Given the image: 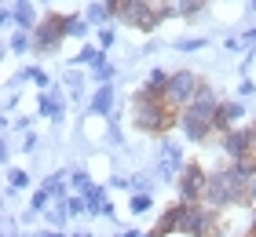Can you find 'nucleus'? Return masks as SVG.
Wrapping results in <instances>:
<instances>
[{
  "mask_svg": "<svg viewBox=\"0 0 256 237\" xmlns=\"http://www.w3.org/2000/svg\"><path fill=\"white\" fill-rule=\"evenodd\" d=\"M252 142H256V124L252 128H230V132L220 139V150H224L230 161H238V157H246V153H252Z\"/></svg>",
  "mask_w": 256,
  "mask_h": 237,
  "instance_id": "nucleus-6",
  "label": "nucleus"
},
{
  "mask_svg": "<svg viewBox=\"0 0 256 237\" xmlns=\"http://www.w3.org/2000/svg\"><path fill=\"white\" fill-rule=\"evenodd\" d=\"M114 40H118V33H114L110 26H99V47L106 51V47H114Z\"/></svg>",
  "mask_w": 256,
  "mask_h": 237,
  "instance_id": "nucleus-31",
  "label": "nucleus"
},
{
  "mask_svg": "<svg viewBox=\"0 0 256 237\" xmlns=\"http://www.w3.org/2000/svg\"><path fill=\"white\" fill-rule=\"evenodd\" d=\"M220 102H224V99H220V95H216V88H212V84H205V80H202V88H198L194 102H190V110L212 121V117H216V110H220Z\"/></svg>",
  "mask_w": 256,
  "mask_h": 237,
  "instance_id": "nucleus-10",
  "label": "nucleus"
},
{
  "mask_svg": "<svg viewBox=\"0 0 256 237\" xmlns=\"http://www.w3.org/2000/svg\"><path fill=\"white\" fill-rule=\"evenodd\" d=\"M132 124L143 135H165L172 124H180V110L161 95H146L136 91L132 95Z\"/></svg>",
  "mask_w": 256,
  "mask_h": 237,
  "instance_id": "nucleus-1",
  "label": "nucleus"
},
{
  "mask_svg": "<svg viewBox=\"0 0 256 237\" xmlns=\"http://www.w3.org/2000/svg\"><path fill=\"white\" fill-rule=\"evenodd\" d=\"M92 77H96L99 84H114V77H118V66L102 62V66H96V69H92Z\"/></svg>",
  "mask_w": 256,
  "mask_h": 237,
  "instance_id": "nucleus-24",
  "label": "nucleus"
},
{
  "mask_svg": "<svg viewBox=\"0 0 256 237\" xmlns=\"http://www.w3.org/2000/svg\"><path fill=\"white\" fill-rule=\"evenodd\" d=\"M242 117H246V102H242V99H224L220 110H216V117H212V128L220 135H227L230 128L242 124Z\"/></svg>",
  "mask_w": 256,
  "mask_h": 237,
  "instance_id": "nucleus-8",
  "label": "nucleus"
},
{
  "mask_svg": "<svg viewBox=\"0 0 256 237\" xmlns=\"http://www.w3.org/2000/svg\"><path fill=\"white\" fill-rule=\"evenodd\" d=\"M22 150H26V153L37 150V135H33V132H26V139H22Z\"/></svg>",
  "mask_w": 256,
  "mask_h": 237,
  "instance_id": "nucleus-33",
  "label": "nucleus"
},
{
  "mask_svg": "<svg viewBox=\"0 0 256 237\" xmlns=\"http://www.w3.org/2000/svg\"><path fill=\"white\" fill-rule=\"evenodd\" d=\"M40 117H48V121L55 124H62V117H66V102H62V95L59 91H40Z\"/></svg>",
  "mask_w": 256,
  "mask_h": 237,
  "instance_id": "nucleus-12",
  "label": "nucleus"
},
{
  "mask_svg": "<svg viewBox=\"0 0 256 237\" xmlns=\"http://www.w3.org/2000/svg\"><path fill=\"white\" fill-rule=\"evenodd\" d=\"M30 124H33V117H22V121H15L18 132H30Z\"/></svg>",
  "mask_w": 256,
  "mask_h": 237,
  "instance_id": "nucleus-34",
  "label": "nucleus"
},
{
  "mask_svg": "<svg viewBox=\"0 0 256 237\" xmlns=\"http://www.w3.org/2000/svg\"><path fill=\"white\" fill-rule=\"evenodd\" d=\"M70 37H88V33H92V22L84 18V15H70Z\"/></svg>",
  "mask_w": 256,
  "mask_h": 237,
  "instance_id": "nucleus-22",
  "label": "nucleus"
},
{
  "mask_svg": "<svg viewBox=\"0 0 256 237\" xmlns=\"http://www.w3.org/2000/svg\"><path fill=\"white\" fill-rule=\"evenodd\" d=\"M246 237H256V212L249 216V227H246Z\"/></svg>",
  "mask_w": 256,
  "mask_h": 237,
  "instance_id": "nucleus-35",
  "label": "nucleus"
},
{
  "mask_svg": "<svg viewBox=\"0 0 256 237\" xmlns=\"http://www.w3.org/2000/svg\"><path fill=\"white\" fill-rule=\"evenodd\" d=\"M66 208H70V216H80V212H88V201H84V194L66 197Z\"/></svg>",
  "mask_w": 256,
  "mask_h": 237,
  "instance_id": "nucleus-28",
  "label": "nucleus"
},
{
  "mask_svg": "<svg viewBox=\"0 0 256 237\" xmlns=\"http://www.w3.org/2000/svg\"><path fill=\"white\" fill-rule=\"evenodd\" d=\"M4 237H8V234H4Z\"/></svg>",
  "mask_w": 256,
  "mask_h": 237,
  "instance_id": "nucleus-43",
  "label": "nucleus"
},
{
  "mask_svg": "<svg viewBox=\"0 0 256 237\" xmlns=\"http://www.w3.org/2000/svg\"><path fill=\"white\" fill-rule=\"evenodd\" d=\"M84 18L92 22V26H106L114 15H110V7H106V4H88V7H84Z\"/></svg>",
  "mask_w": 256,
  "mask_h": 237,
  "instance_id": "nucleus-19",
  "label": "nucleus"
},
{
  "mask_svg": "<svg viewBox=\"0 0 256 237\" xmlns=\"http://www.w3.org/2000/svg\"><path fill=\"white\" fill-rule=\"evenodd\" d=\"M70 183H74V190H80V194H84V190L92 186V175H88V168H77V172H70Z\"/></svg>",
  "mask_w": 256,
  "mask_h": 237,
  "instance_id": "nucleus-26",
  "label": "nucleus"
},
{
  "mask_svg": "<svg viewBox=\"0 0 256 237\" xmlns=\"http://www.w3.org/2000/svg\"><path fill=\"white\" fill-rule=\"evenodd\" d=\"M121 237H143V234H139V230H124Z\"/></svg>",
  "mask_w": 256,
  "mask_h": 237,
  "instance_id": "nucleus-39",
  "label": "nucleus"
},
{
  "mask_svg": "<svg viewBox=\"0 0 256 237\" xmlns=\"http://www.w3.org/2000/svg\"><path fill=\"white\" fill-rule=\"evenodd\" d=\"M249 205H256V179L249 183Z\"/></svg>",
  "mask_w": 256,
  "mask_h": 237,
  "instance_id": "nucleus-38",
  "label": "nucleus"
},
{
  "mask_svg": "<svg viewBox=\"0 0 256 237\" xmlns=\"http://www.w3.org/2000/svg\"><path fill=\"white\" fill-rule=\"evenodd\" d=\"M70 62H74V66H88V69H96V66H102V62H106V51H102V47H92V44H84V47H80V51H77L74 58H70Z\"/></svg>",
  "mask_w": 256,
  "mask_h": 237,
  "instance_id": "nucleus-14",
  "label": "nucleus"
},
{
  "mask_svg": "<svg viewBox=\"0 0 256 237\" xmlns=\"http://www.w3.org/2000/svg\"><path fill=\"white\" fill-rule=\"evenodd\" d=\"M249 11H256V0H249Z\"/></svg>",
  "mask_w": 256,
  "mask_h": 237,
  "instance_id": "nucleus-41",
  "label": "nucleus"
},
{
  "mask_svg": "<svg viewBox=\"0 0 256 237\" xmlns=\"http://www.w3.org/2000/svg\"><path fill=\"white\" fill-rule=\"evenodd\" d=\"M183 150L176 146V142H161V153H158V179L161 183H172V179H180V172H183Z\"/></svg>",
  "mask_w": 256,
  "mask_h": 237,
  "instance_id": "nucleus-7",
  "label": "nucleus"
},
{
  "mask_svg": "<svg viewBox=\"0 0 256 237\" xmlns=\"http://www.w3.org/2000/svg\"><path fill=\"white\" fill-rule=\"evenodd\" d=\"M11 51H15V55L37 51V40H33V29H18L15 37H11Z\"/></svg>",
  "mask_w": 256,
  "mask_h": 237,
  "instance_id": "nucleus-17",
  "label": "nucleus"
},
{
  "mask_svg": "<svg viewBox=\"0 0 256 237\" xmlns=\"http://www.w3.org/2000/svg\"><path fill=\"white\" fill-rule=\"evenodd\" d=\"M8 183H11V190H30L33 175L26 168H8Z\"/></svg>",
  "mask_w": 256,
  "mask_h": 237,
  "instance_id": "nucleus-21",
  "label": "nucleus"
},
{
  "mask_svg": "<svg viewBox=\"0 0 256 237\" xmlns=\"http://www.w3.org/2000/svg\"><path fill=\"white\" fill-rule=\"evenodd\" d=\"M70 15H44L37 22V29H33V40H37V55H52L59 51L62 40L70 37Z\"/></svg>",
  "mask_w": 256,
  "mask_h": 237,
  "instance_id": "nucleus-2",
  "label": "nucleus"
},
{
  "mask_svg": "<svg viewBox=\"0 0 256 237\" xmlns=\"http://www.w3.org/2000/svg\"><path fill=\"white\" fill-rule=\"evenodd\" d=\"M242 44H249V47H252V44H256V29H249L246 37H242Z\"/></svg>",
  "mask_w": 256,
  "mask_h": 237,
  "instance_id": "nucleus-36",
  "label": "nucleus"
},
{
  "mask_svg": "<svg viewBox=\"0 0 256 237\" xmlns=\"http://www.w3.org/2000/svg\"><path fill=\"white\" fill-rule=\"evenodd\" d=\"M198 88H202V77L194 73V69H176V73L168 77V88H165V99L176 106V110H187L194 102Z\"/></svg>",
  "mask_w": 256,
  "mask_h": 237,
  "instance_id": "nucleus-4",
  "label": "nucleus"
},
{
  "mask_svg": "<svg viewBox=\"0 0 256 237\" xmlns=\"http://www.w3.org/2000/svg\"><path fill=\"white\" fill-rule=\"evenodd\" d=\"M52 197H55L52 190H44V186H40L37 194H33V205H30V208H33V212H40V216H44V212L52 208Z\"/></svg>",
  "mask_w": 256,
  "mask_h": 237,
  "instance_id": "nucleus-23",
  "label": "nucleus"
},
{
  "mask_svg": "<svg viewBox=\"0 0 256 237\" xmlns=\"http://www.w3.org/2000/svg\"><path fill=\"white\" fill-rule=\"evenodd\" d=\"M176 190H180V201L183 205H198V201H205V190H208V175L198 161H187L176 179Z\"/></svg>",
  "mask_w": 256,
  "mask_h": 237,
  "instance_id": "nucleus-3",
  "label": "nucleus"
},
{
  "mask_svg": "<svg viewBox=\"0 0 256 237\" xmlns=\"http://www.w3.org/2000/svg\"><path fill=\"white\" fill-rule=\"evenodd\" d=\"M150 208H154V197L150 194H132V201H128V212H132V216H146Z\"/></svg>",
  "mask_w": 256,
  "mask_h": 237,
  "instance_id": "nucleus-20",
  "label": "nucleus"
},
{
  "mask_svg": "<svg viewBox=\"0 0 256 237\" xmlns=\"http://www.w3.org/2000/svg\"><path fill=\"white\" fill-rule=\"evenodd\" d=\"M205 4H208V0H168V15H176V18H194Z\"/></svg>",
  "mask_w": 256,
  "mask_h": 237,
  "instance_id": "nucleus-15",
  "label": "nucleus"
},
{
  "mask_svg": "<svg viewBox=\"0 0 256 237\" xmlns=\"http://www.w3.org/2000/svg\"><path fill=\"white\" fill-rule=\"evenodd\" d=\"M205 47V37H183L176 40V51H202Z\"/></svg>",
  "mask_w": 256,
  "mask_h": 237,
  "instance_id": "nucleus-27",
  "label": "nucleus"
},
{
  "mask_svg": "<svg viewBox=\"0 0 256 237\" xmlns=\"http://www.w3.org/2000/svg\"><path fill=\"white\" fill-rule=\"evenodd\" d=\"M180 219H183V201L180 205H168L165 212H161V219L154 223V237H168V234H180Z\"/></svg>",
  "mask_w": 256,
  "mask_h": 237,
  "instance_id": "nucleus-11",
  "label": "nucleus"
},
{
  "mask_svg": "<svg viewBox=\"0 0 256 237\" xmlns=\"http://www.w3.org/2000/svg\"><path fill=\"white\" fill-rule=\"evenodd\" d=\"M154 179L158 175H132V179H128L132 183V194H150V190H154Z\"/></svg>",
  "mask_w": 256,
  "mask_h": 237,
  "instance_id": "nucleus-25",
  "label": "nucleus"
},
{
  "mask_svg": "<svg viewBox=\"0 0 256 237\" xmlns=\"http://www.w3.org/2000/svg\"><path fill=\"white\" fill-rule=\"evenodd\" d=\"M88 110L99 113V117H110L114 113V84H99V91L92 95V102H88Z\"/></svg>",
  "mask_w": 256,
  "mask_h": 237,
  "instance_id": "nucleus-13",
  "label": "nucleus"
},
{
  "mask_svg": "<svg viewBox=\"0 0 256 237\" xmlns=\"http://www.w3.org/2000/svg\"><path fill=\"white\" fill-rule=\"evenodd\" d=\"M40 237H70L66 230H59V227H55V230H48V234H40Z\"/></svg>",
  "mask_w": 256,
  "mask_h": 237,
  "instance_id": "nucleus-37",
  "label": "nucleus"
},
{
  "mask_svg": "<svg viewBox=\"0 0 256 237\" xmlns=\"http://www.w3.org/2000/svg\"><path fill=\"white\" fill-rule=\"evenodd\" d=\"M62 84H66V88H70V91H77V88H80V84H84V73H80V69H77V66H74V69H70V73H66V77H62Z\"/></svg>",
  "mask_w": 256,
  "mask_h": 237,
  "instance_id": "nucleus-29",
  "label": "nucleus"
},
{
  "mask_svg": "<svg viewBox=\"0 0 256 237\" xmlns=\"http://www.w3.org/2000/svg\"><path fill=\"white\" fill-rule=\"evenodd\" d=\"M252 91H256V84H252L249 77H242V84H238V95H242V99H246V95H252Z\"/></svg>",
  "mask_w": 256,
  "mask_h": 237,
  "instance_id": "nucleus-32",
  "label": "nucleus"
},
{
  "mask_svg": "<svg viewBox=\"0 0 256 237\" xmlns=\"http://www.w3.org/2000/svg\"><path fill=\"white\" fill-rule=\"evenodd\" d=\"M216 216H220V212H212L205 201H198V205H183L180 234H183V237H205L208 230L216 227Z\"/></svg>",
  "mask_w": 256,
  "mask_h": 237,
  "instance_id": "nucleus-5",
  "label": "nucleus"
},
{
  "mask_svg": "<svg viewBox=\"0 0 256 237\" xmlns=\"http://www.w3.org/2000/svg\"><path fill=\"white\" fill-rule=\"evenodd\" d=\"M15 22H18V29H37V18H33V4L30 0H15Z\"/></svg>",
  "mask_w": 256,
  "mask_h": 237,
  "instance_id": "nucleus-16",
  "label": "nucleus"
},
{
  "mask_svg": "<svg viewBox=\"0 0 256 237\" xmlns=\"http://www.w3.org/2000/svg\"><path fill=\"white\" fill-rule=\"evenodd\" d=\"M102 4L110 7L114 18H124V11H128V4H132V0H102Z\"/></svg>",
  "mask_w": 256,
  "mask_h": 237,
  "instance_id": "nucleus-30",
  "label": "nucleus"
},
{
  "mask_svg": "<svg viewBox=\"0 0 256 237\" xmlns=\"http://www.w3.org/2000/svg\"><path fill=\"white\" fill-rule=\"evenodd\" d=\"M70 237H92V234H70Z\"/></svg>",
  "mask_w": 256,
  "mask_h": 237,
  "instance_id": "nucleus-40",
  "label": "nucleus"
},
{
  "mask_svg": "<svg viewBox=\"0 0 256 237\" xmlns=\"http://www.w3.org/2000/svg\"><path fill=\"white\" fill-rule=\"evenodd\" d=\"M84 201H88V212H92V216H99V212H102V205H106V190L92 183V186L84 190Z\"/></svg>",
  "mask_w": 256,
  "mask_h": 237,
  "instance_id": "nucleus-18",
  "label": "nucleus"
},
{
  "mask_svg": "<svg viewBox=\"0 0 256 237\" xmlns=\"http://www.w3.org/2000/svg\"><path fill=\"white\" fill-rule=\"evenodd\" d=\"M180 128H183V135H187L190 142H205L208 135L216 132L212 121H208V117H202V113H194L190 106H187V110H180Z\"/></svg>",
  "mask_w": 256,
  "mask_h": 237,
  "instance_id": "nucleus-9",
  "label": "nucleus"
},
{
  "mask_svg": "<svg viewBox=\"0 0 256 237\" xmlns=\"http://www.w3.org/2000/svg\"><path fill=\"white\" fill-rule=\"evenodd\" d=\"M143 237H154V234H143Z\"/></svg>",
  "mask_w": 256,
  "mask_h": 237,
  "instance_id": "nucleus-42",
  "label": "nucleus"
}]
</instances>
